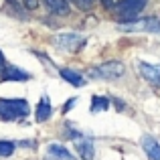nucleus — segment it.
Listing matches in <instances>:
<instances>
[{"label":"nucleus","mask_w":160,"mask_h":160,"mask_svg":"<svg viewBox=\"0 0 160 160\" xmlns=\"http://www.w3.org/2000/svg\"><path fill=\"white\" fill-rule=\"evenodd\" d=\"M31 108H28L27 99H0V120L4 122H14L22 120L28 116Z\"/></svg>","instance_id":"f257e3e1"},{"label":"nucleus","mask_w":160,"mask_h":160,"mask_svg":"<svg viewBox=\"0 0 160 160\" xmlns=\"http://www.w3.org/2000/svg\"><path fill=\"white\" fill-rule=\"evenodd\" d=\"M144 6H146V0H122L116 6V14L122 22H134V20H138Z\"/></svg>","instance_id":"f03ea898"},{"label":"nucleus","mask_w":160,"mask_h":160,"mask_svg":"<svg viewBox=\"0 0 160 160\" xmlns=\"http://www.w3.org/2000/svg\"><path fill=\"white\" fill-rule=\"evenodd\" d=\"M124 31H146V32H160V18L156 16H148V18H140L134 22L122 24Z\"/></svg>","instance_id":"7ed1b4c3"},{"label":"nucleus","mask_w":160,"mask_h":160,"mask_svg":"<svg viewBox=\"0 0 160 160\" xmlns=\"http://www.w3.org/2000/svg\"><path fill=\"white\" fill-rule=\"evenodd\" d=\"M53 43L57 45L59 49H63V51L77 53L79 49H81V45H83V39H81L79 35H75V32H67V35H59V37H55Z\"/></svg>","instance_id":"20e7f679"},{"label":"nucleus","mask_w":160,"mask_h":160,"mask_svg":"<svg viewBox=\"0 0 160 160\" xmlns=\"http://www.w3.org/2000/svg\"><path fill=\"white\" fill-rule=\"evenodd\" d=\"M124 73H126V67L120 61H108L93 71V75H99V77H106V79H118Z\"/></svg>","instance_id":"39448f33"},{"label":"nucleus","mask_w":160,"mask_h":160,"mask_svg":"<svg viewBox=\"0 0 160 160\" xmlns=\"http://www.w3.org/2000/svg\"><path fill=\"white\" fill-rule=\"evenodd\" d=\"M138 71H140V75L148 83H152V85H160V65H152V63L140 61V63H138Z\"/></svg>","instance_id":"423d86ee"},{"label":"nucleus","mask_w":160,"mask_h":160,"mask_svg":"<svg viewBox=\"0 0 160 160\" xmlns=\"http://www.w3.org/2000/svg\"><path fill=\"white\" fill-rule=\"evenodd\" d=\"M140 144H142L146 156L150 160H160V142H156L150 134H144V136L140 138Z\"/></svg>","instance_id":"0eeeda50"},{"label":"nucleus","mask_w":160,"mask_h":160,"mask_svg":"<svg viewBox=\"0 0 160 160\" xmlns=\"http://www.w3.org/2000/svg\"><path fill=\"white\" fill-rule=\"evenodd\" d=\"M75 148H77V154L81 160H93L95 148H93V142L89 138H81V134H79V138L75 140Z\"/></svg>","instance_id":"6e6552de"},{"label":"nucleus","mask_w":160,"mask_h":160,"mask_svg":"<svg viewBox=\"0 0 160 160\" xmlns=\"http://www.w3.org/2000/svg\"><path fill=\"white\" fill-rule=\"evenodd\" d=\"M27 79H28V73H24L22 69L12 67V65H6V67H4L2 81H27Z\"/></svg>","instance_id":"1a4fd4ad"},{"label":"nucleus","mask_w":160,"mask_h":160,"mask_svg":"<svg viewBox=\"0 0 160 160\" xmlns=\"http://www.w3.org/2000/svg\"><path fill=\"white\" fill-rule=\"evenodd\" d=\"M47 160H75V158L71 156V154L67 152L63 146L51 144V146L47 148Z\"/></svg>","instance_id":"9d476101"},{"label":"nucleus","mask_w":160,"mask_h":160,"mask_svg":"<svg viewBox=\"0 0 160 160\" xmlns=\"http://www.w3.org/2000/svg\"><path fill=\"white\" fill-rule=\"evenodd\" d=\"M61 77L65 79L67 83H71L73 87H81V85H85V79H83V75L81 73H77V71H73V69H61Z\"/></svg>","instance_id":"9b49d317"},{"label":"nucleus","mask_w":160,"mask_h":160,"mask_svg":"<svg viewBox=\"0 0 160 160\" xmlns=\"http://www.w3.org/2000/svg\"><path fill=\"white\" fill-rule=\"evenodd\" d=\"M35 116H37V122H45V120H49V118H51V102H49L47 95H45V98H41V102L37 103Z\"/></svg>","instance_id":"f8f14e48"},{"label":"nucleus","mask_w":160,"mask_h":160,"mask_svg":"<svg viewBox=\"0 0 160 160\" xmlns=\"http://www.w3.org/2000/svg\"><path fill=\"white\" fill-rule=\"evenodd\" d=\"M45 4L57 14H67V0H45Z\"/></svg>","instance_id":"ddd939ff"},{"label":"nucleus","mask_w":160,"mask_h":160,"mask_svg":"<svg viewBox=\"0 0 160 160\" xmlns=\"http://www.w3.org/2000/svg\"><path fill=\"white\" fill-rule=\"evenodd\" d=\"M109 108V99L106 98H93L91 99V112H106Z\"/></svg>","instance_id":"4468645a"},{"label":"nucleus","mask_w":160,"mask_h":160,"mask_svg":"<svg viewBox=\"0 0 160 160\" xmlns=\"http://www.w3.org/2000/svg\"><path fill=\"white\" fill-rule=\"evenodd\" d=\"M14 154V144L6 140H0V156H10Z\"/></svg>","instance_id":"2eb2a0df"},{"label":"nucleus","mask_w":160,"mask_h":160,"mask_svg":"<svg viewBox=\"0 0 160 160\" xmlns=\"http://www.w3.org/2000/svg\"><path fill=\"white\" fill-rule=\"evenodd\" d=\"M73 2L81 10H91V6H93V0H73Z\"/></svg>","instance_id":"dca6fc26"},{"label":"nucleus","mask_w":160,"mask_h":160,"mask_svg":"<svg viewBox=\"0 0 160 160\" xmlns=\"http://www.w3.org/2000/svg\"><path fill=\"white\" fill-rule=\"evenodd\" d=\"M103 4H106V6H109V4H112V0H102Z\"/></svg>","instance_id":"f3484780"},{"label":"nucleus","mask_w":160,"mask_h":160,"mask_svg":"<svg viewBox=\"0 0 160 160\" xmlns=\"http://www.w3.org/2000/svg\"><path fill=\"white\" fill-rule=\"evenodd\" d=\"M0 63H4V57H2V53H0Z\"/></svg>","instance_id":"a211bd4d"}]
</instances>
